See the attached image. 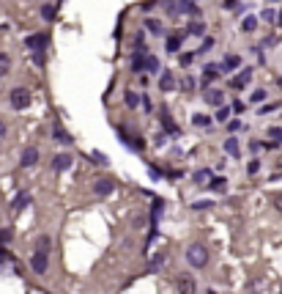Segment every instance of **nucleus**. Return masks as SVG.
<instances>
[{
  "mask_svg": "<svg viewBox=\"0 0 282 294\" xmlns=\"http://www.w3.org/2000/svg\"><path fill=\"white\" fill-rule=\"evenodd\" d=\"M186 261L195 267V270H203L208 264V250L203 245H189L186 247Z\"/></svg>",
  "mask_w": 282,
  "mask_h": 294,
  "instance_id": "obj_1",
  "label": "nucleus"
},
{
  "mask_svg": "<svg viewBox=\"0 0 282 294\" xmlns=\"http://www.w3.org/2000/svg\"><path fill=\"white\" fill-rule=\"evenodd\" d=\"M8 99H11V107H14V110H25V107H30V102H33L28 88H14Z\"/></svg>",
  "mask_w": 282,
  "mask_h": 294,
  "instance_id": "obj_2",
  "label": "nucleus"
},
{
  "mask_svg": "<svg viewBox=\"0 0 282 294\" xmlns=\"http://www.w3.org/2000/svg\"><path fill=\"white\" fill-rule=\"evenodd\" d=\"M175 289H178V294H197V280L184 272L175 278Z\"/></svg>",
  "mask_w": 282,
  "mask_h": 294,
  "instance_id": "obj_3",
  "label": "nucleus"
},
{
  "mask_svg": "<svg viewBox=\"0 0 282 294\" xmlns=\"http://www.w3.org/2000/svg\"><path fill=\"white\" fill-rule=\"evenodd\" d=\"M47 267H49L47 253L36 250V253H33V259H30V270H33V272H39V275H44V272H47Z\"/></svg>",
  "mask_w": 282,
  "mask_h": 294,
  "instance_id": "obj_4",
  "label": "nucleus"
},
{
  "mask_svg": "<svg viewBox=\"0 0 282 294\" xmlns=\"http://www.w3.org/2000/svg\"><path fill=\"white\" fill-rule=\"evenodd\" d=\"M36 162H39V148H36V146H28L25 151H22L20 165H22V168H33Z\"/></svg>",
  "mask_w": 282,
  "mask_h": 294,
  "instance_id": "obj_5",
  "label": "nucleus"
},
{
  "mask_svg": "<svg viewBox=\"0 0 282 294\" xmlns=\"http://www.w3.org/2000/svg\"><path fill=\"white\" fill-rule=\"evenodd\" d=\"M112 190H115V182H112V179H96V182H93V193H96V196H110Z\"/></svg>",
  "mask_w": 282,
  "mask_h": 294,
  "instance_id": "obj_6",
  "label": "nucleus"
},
{
  "mask_svg": "<svg viewBox=\"0 0 282 294\" xmlns=\"http://www.w3.org/2000/svg\"><path fill=\"white\" fill-rule=\"evenodd\" d=\"M249 80H252V69H241L239 74L233 77V88H236V91L247 88V85H249Z\"/></svg>",
  "mask_w": 282,
  "mask_h": 294,
  "instance_id": "obj_7",
  "label": "nucleus"
},
{
  "mask_svg": "<svg viewBox=\"0 0 282 294\" xmlns=\"http://www.w3.org/2000/svg\"><path fill=\"white\" fill-rule=\"evenodd\" d=\"M145 55H148V52H145V49H137V52H134V55H131V61H129V66H131V72H143V66H145Z\"/></svg>",
  "mask_w": 282,
  "mask_h": 294,
  "instance_id": "obj_8",
  "label": "nucleus"
},
{
  "mask_svg": "<svg viewBox=\"0 0 282 294\" xmlns=\"http://www.w3.org/2000/svg\"><path fill=\"white\" fill-rule=\"evenodd\" d=\"M203 99H206L208 105H214V107H222V102H225L222 91H217V88H208V91L203 94Z\"/></svg>",
  "mask_w": 282,
  "mask_h": 294,
  "instance_id": "obj_9",
  "label": "nucleus"
},
{
  "mask_svg": "<svg viewBox=\"0 0 282 294\" xmlns=\"http://www.w3.org/2000/svg\"><path fill=\"white\" fill-rule=\"evenodd\" d=\"M52 168H55L58 173H61V171H69L71 168V157L69 154H55L52 157Z\"/></svg>",
  "mask_w": 282,
  "mask_h": 294,
  "instance_id": "obj_10",
  "label": "nucleus"
},
{
  "mask_svg": "<svg viewBox=\"0 0 282 294\" xmlns=\"http://www.w3.org/2000/svg\"><path fill=\"white\" fill-rule=\"evenodd\" d=\"M222 74V66L219 63H208L206 69H203V83H211V80H217Z\"/></svg>",
  "mask_w": 282,
  "mask_h": 294,
  "instance_id": "obj_11",
  "label": "nucleus"
},
{
  "mask_svg": "<svg viewBox=\"0 0 282 294\" xmlns=\"http://www.w3.org/2000/svg\"><path fill=\"white\" fill-rule=\"evenodd\" d=\"M28 44L30 49H44L47 47V33H33V36H28Z\"/></svg>",
  "mask_w": 282,
  "mask_h": 294,
  "instance_id": "obj_12",
  "label": "nucleus"
},
{
  "mask_svg": "<svg viewBox=\"0 0 282 294\" xmlns=\"http://www.w3.org/2000/svg\"><path fill=\"white\" fill-rule=\"evenodd\" d=\"M219 66H222V74H225V72H233V69L241 66V58L239 55H225V61H222Z\"/></svg>",
  "mask_w": 282,
  "mask_h": 294,
  "instance_id": "obj_13",
  "label": "nucleus"
},
{
  "mask_svg": "<svg viewBox=\"0 0 282 294\" xmlns=\"http://www.w3.org/2000/svg\"><path fill=\"white\" fill-rule=\"evenodd\" d=\"M159 88H162V91H173V88H175V77H173L170 72H162V77H159Z\"/></svg>",
  "mask_w": 282,
  "mask_h": 294,
  "instance_id": "obj_14",
  "label": "nucleus"
},
{
  "mask_svg": "<svg viewBox=\"0 0 282 294\" xmlns=\"http://www.w3.org/2000/svg\"><path fill=\"white\" fill-rule=\"evenodd\" d=\"M159 116H162V124H165V132H173V135H178V124H175V121H173V116L167 110H162L159 113Z\"/></svg>",
  "mask_w": 282,
  "mask_h": 294,
  "instance_id": "obj_15",
  "label": "nucleus"
},
{
  "mask_svg": "<svg viewBox=\"0 0 282 294\" xmlns=\"http://www.w3.org/2000/svg\"><path fill=\"white\" fill-rule=\"evenodd\" d=\"M28 203H30V193H20V196L14 198V203H11V209H14V212H22Z\"/></svg>",
  "mask_w": 282,
  "mask_h": 294,
  "instance_id": "obj_16",
  "label": "nucleus"
},
{
  "mask_svg": "<svg viewBox=\"0 0 282 294\" xmlns=\"http://www.w3.org/2000/svg\"><path fill=\"white\" fill-rule=\"evenodd\" d=\"M186 33L189 36H197V39H203V36H206V25H203V22H189V28H186Z\"/></svg>",
  "mask_w": 282,
  "mask_h": 294,
  "instance_id": "obj_17",
  "label": "nucleus"
},
{
  "mask_svg": "<svg viewBox=\"0 0 282 294\" xmlns=\"http://www.w3.org/2000/svg\"><path fill=\"white\" fill-rule=\"evenodd\" d=\"M165 47H167V52H178V49H181V36H178V33H173V36H167V42H165Z\"/></svg>",
  "mask_w": 282,
  "mask_h": 294,
  "instance_id": "obj_18",
  "label": "nucleus"
},
{
  "mask_svg": "<svg viewBox=\"0 0 282 294\" xmlns=\"http://www.w3.org/2000/svg\"><path fill=\"white\" fill-rule=\"evenodd\" d=\"M52 138H55L58 143H71V140H74L69 132H66V129H63V126H55V129H52Z\"/></svg>",
  "mask_w": 282,
  "mask_h": 294,
  "instance_id": "obj_19",
  "label": "nucleus"
},
{
  "mask_svg": "<svg viewBox=\"0 0 282 294\" xmlns=\"http://www.w3.org/2000/svg\"><path fill=\"white\" fill-rule=\"evenodd\" d=\"M208 179H211V171H208V168L195 171V176H192V182H195V184H208Z\"/></svg>",
  "mask_w": 282,
  "mask_h": 294,
  "instance_id": "obj_20",
  "label": "nucleus"
},
{
  "mask_svg": "<svg viewBox=\"0 0 282 294\" xmlns=\"http://www.w3.org/2000/svg\"><path fill=\"white\" fill-rule=\"evenodd\" d=\"M208 187H211L214 193H227V179L217 176V179H211V182H208Z\"/></svg>",
  "mask_w": 282,
  "mask_h": 294,
  "instance_id": "obj_21",
  "label": "nucleus"
},
{
  "mask_svg": "<svg viewBox=\"0 0 282 294\" xmlns=\"http://www.w3.org/2000/svg\"><path fill=\"white\" fill-rule=\"evenodd\" d=\"M143 72H148V74L159 72V58H156V55H145V66H143Z\"/></svg>",
  "mask_w": 282,
  "mask_h": 294,
  "instance_id": "obj_22",
  "label": "nucleus"
},
{
  "mask_svg": "<svg viewBox=\"0 0 282 294\" xmlns=\"http://www.w3.org/2000/svg\"><path fill=\"white\" fill-rule=\"evenodd\" d=\"M225 151L230 157H239V151H241V148H239V138H227L225 140Z\"/></svg>",
  "mask_w": 282,
  "mask_h": 294,
  "instance_id": "obj_23",
  "label": "nucleus"
},
{
  "mask_svg": "<svg viewBox=\"0 0 282 294\" xmlns=\"http://www.w3.org/2000/svg\"><path fill=\"white\" fill-rule=\"evenodd\" d=\"M241 30H244V33H252V30H258V17H247V20L241 22Z\"/></svg>",
  "mask_w": 282,
  "mask_h": 294,
  "instance_id": "obj_24",
  "label": "nucleus"
},
{
  "mask_svg": "<svg viewBox=\"0 0 282 294\" xmlns=\"http://www.w3.org/2000/svg\"><path fill=\"white\" fill-rule=\"evenodd\" d=\"M181 11H184V14H189V17H200V8L195 6V3H189V0H184V3H181Z\"/></svg>",
  "mask_w": 282,
  "mask_h": 294,
  "instance_id": "obj_25",
  "label": "nucleus"
},
{
  "mask_svg": "<svg viewBox=\"0 0 282 294\" xmlns=\"http://www.w3.org/2000/svg\"><path fill=\"white\" fill-rule=\"evenodd\" d=\"M266 97H268V91L258 88V91H252V94H249V102H252V105H260V102H266Z\"/></svg>",
  "mask_w": 282,
  "mask_h": 294,
  "instance_id": "obj_26",
  "label": "nucleus"
},
{
  "mask_svg": "<svg viewBox=\"0 0 282 294\" xmlns=\"http://www.w3.org/2000/svg\"><path fill=\"white\" fill-rule=\"evenodd\" d=\"M42 17L47 22H52V20H55V6H52V3H44V6H42Z\"/></svg>",
  "mask_w": 282,
  "mask_h": 294,
  "instance_id": "obj_27",
  "label": "nucleus"
},
{
  "mask_svg": "<svg viewBox=\"0 0 282 294\" xmlns=\"http://www.w3.org/2000/svg\"><path fill=\"white\" fill-rule=\"evenodd\" d=\"M8 69H11V58H8L6 52H0V77L8 74Z\"/></svg>",
  "mask_w": 282,
  "mask_h": 294,
  "instance_id": "obj_28",
  "label": "nucleus"
},
{
  "mask_svg": "<svg viewBox=\"0 0 282 294\" xmlns=\"http://www.w3.org/2000/svg\"><path fill=\"white\" fill-rule=\"evenodd\" d=\"M145 28L151 30L153 36H159V33H162V22H159V20H153V17H151V20H145Z\"/></svg>",
  "mask_w": 282,
  "mask_h": 294,
  "instance_id": "obj_29",
  "label": "nucleus"
},
{
  "mask_svg": "<svg viewBox=\"0 0 282 294\" xmlns=\"http://www.w3.org/2000/svg\"><path fill=\"white\" fill-rule=\"evenodd\" d=\"M192 124H195V126H208V124H211V119H208L206 113H195V116H192Z\"/></svg>",
  "mask_w": 282,
  "mask_h": 294,
  "instance_id": "obj_30",
  "label": "nucleus"
},
{
  "mask_svg": "<svg viewBox=\"0 0 282 294\" xmlns=\"http://www.w3.org/2000/svg\"><path fill=\"white\" fill-rule=\"evenodd\" d=\"M195 85H197V83H195V77H192V74H186V77L181 80V91L189 94V91H195Z\"/></svg>",
  "mask_w": 282,
  "mask_h": 294,
  "instance_id": "obj_31",
  "label": "nucleus"
},
{
  "mask_svg": "<svg viewBox=\"0 0 282 294\" xmlns=\"http://www.w3.org/2000/svg\"><path fill=\"white\" fill-rule=\"evenodd\" d=\"M214 119L219 121V124H225V121H230V110H227V107H219V110H217V116H214Z\"/></svg>",
  "mask_w": 282,
  "mask_h": 294,
  "instance_id": "obj_32",
  "label": "nucleus"
},
{
  "mask_svg": "<svg viewBox=\"0 0 282 294\" xmlns=\"http://www.w3.org/2000/svg\"><path fill=\"white\" fill-rule=\"evenodd\" d=\"M126 105H129V107H137L140 105V97H137V94H134V91H126Z\"/></svg>",
  "mask_w": 282,
  "mask_h": 294,
  "instance_id": "obj_33",
  "label": "nucleus"
},
{
  "mask_svg": "<svg viewBox=\"0 0 282 294\" xmlns=\"http://www.w3.org/2000/svg\"><path fill=\"white\" fill-rule=\"evenodd\" d=\"M211 47H214V36H203V44H200L197 52H208Z\"/></svg>",
  "mask_w": 282,
  "mask_h": 294,
  "instance_id": "obj_34",
  "label": "nucleus"
},
{
  "mask_svg": "<svg viewBox=\"0 0 282 294\" xmlns=\"http://www.w3.org/2000/svg\"><path fill=\"white\" fill-rule=\"evenodd\" d=\"M260 20H266V22H277V11H274V8H263Z\"/></svg>",
  "mask_w": 282,
  "mask_h": 294,
  "instance_id": "obj_35",
  "label": "nucleus"
},
{
  "mask_svg": "<svg viewBox=\"0 0 282 294\" xmlns=\"http://www.w3.org/2000/svg\"><path fill=\"white\" fill-rule=\"evenodd\" d=\"M268 138L274 140V143H280V146H282V129H277V126H271V129H268Z\"/></svg>",
  "mask_w": 282,
  "mask_h": 294,
  "instance_id": "obj_36",
  "label": "nucleus"
},
{
  "mask_svg": "<svg viewBox=\"0 0 282 294\" xmlns=\"http://www.w3.org/2000/svg\"><path fill=\"white\" fill-rule=\"evenodd\" d=\"M36 247L42 253H49V237H39V242H36Z\"/></svg>",
  "mask_w": 282,
  "mask_h": 294,
  "instance_id": "obj_37",
  "label": "nucleus"
},
{
  "mask_svg": "<svg viewBox=\"0 0 282 294\" xmlns=\"http://www.w3.org/2000/svg\"><path fill=\"white\" fill-rule=\"evenodd\" d=\"M258 171H260V160H249V165H247V173H249V176H255Z\"/></svg>",
  "mask_w": 282,
  "mask_h": 294,
  "instance_id": "obj_38",
  "label": "nucleus"
},
{
  "mask_svg": "<svg viewBox=\"0 0 282 294\" xmlns=\"http://www.w3.org/2000/svg\"><path fill=\"white\" fill-rule=\"evenodd\" d=\"M178 61H181V66H189V63L195 61V52H184V55H181Z\"/></svg>",
  "mask_w": 282,
  "mask_h": 294,
  "instance_id": "obj_39",
  "label": "nucleus"
},
{
  "mask_svg": "<svg viewBox=\"0 0 282 294\" xmlns=\"http://www.w3.org/2000/svg\"><path fill=\"white\" fill-rule=\"evenodd\" d=\"M225 124H227V129H230V132H239L241 126H244V124H241L239 119H236V121H225Z\"/></svg>",
  "mask_w": 282,
  "mask_h": 294,
  "instance_id": "obj_40",
  "label": "nucleus"
},
{
  "mask_svg": "<svg viewBox=\"0 0 282 294\" xmlns=\"http://www.w3.org/2000/svg\"><path fill=\"white\" fill-rule=\"evenodd\" d=\"M208 206H214V203H211V201H195V203H192V209H197V212H200V209H208Z\"/></svg>",
  "mask_w": 282,
  "mask_h": 294,
  "instance_id": "obj_41",
  "label": "nucleus"
},
{
  "mask_svg": "<svg viewBox=\"0 0 282 294\" xmlns=\"http://www.w3.org/2000/svg\"><path fill=\"white\" fill-rule=\"evenodd\" d=\"M93 162H96V165H107L110 160H107L104 154H99V151H93Z\"/></svg>",
  "mask_w": 282,
  "mask_h": 294,
  "instance_id": "obj_42",
  "label": "nucleus"
},
{
  "mask_svg": "<svg viewBox=\"0 0 282 294\" xmlns=\"http://www.w3.org/2000/svg\"><path fill=\"white\" fill-rule=\"evenodd\" d=\"M140 102H143V107H145V113H151V110H153V102H151V99H148V94H145V97H143V99H140Z\"/></svg>",
  "mask_w": 282,
  "mask_h": 294,
  "instance_id": "obj_43",
  "label": "nucleus"
},
{
  "mask_svg": "<svg viewBox=\"0 0 282 294\" xmlns=\"http://www.w3.org/2000/svg\"><path fill=\"white\" fill-rule=\"evenodd\" d=\"M162 261H165V256H153V259H151V270H159Z\"/></svg>",
  "mask_w": 282,
  "mask_h": 294,
  "instance_id": "obj_44",
  "label": "nucleus"
},
{
  "mask_svg": "<svg viewBox=\"0 0 282 294\" xmlns=\"http://www.w3.org/2000/svg\"><path fill=\"white\" fill-rule=\"evenodd\" d=\"M233 113H244V102H233Z\"/></svg>",
  "mask_w": 282,
  "mask_h": 294,
  "instance_id": "obj_45",
  "label": "nucleus"
},
{
  "mask_svg": "<svg viewBox=\"0 0 282 294\" xmlns=\"http://www.w3.org/2000/svg\"><path fill=\"white\" fill-rule=\"evenodd\" d=\"M274 206L282 212V193H280V196H274Z\"/></svg>",
  "mask_w": 282,
  "mask_h": 294,
  "instance_id": "obj_46",
  "label": "nucleus"
},
{
  "mask_svg": "<svg viewBox=\"0 0 282 294\" xmlns=\"http://www.w3.org/2000/svg\"><path fill=\"white\" fill-rule=\"evenodd\" d=\"M11 239V231H0V242H8Z\"/></svg>",
  "mask_w": 282,
  "mask_h": 294,
  "instance_id": "obj_47",
  "label": "nucleus"
},
{
  "mask_svg": "<svg viewBox=\"0 0 282 294\" xmlns=\"http://www.w3.org/2000/svg\"><path fill=\"white\" fill-rule=\"evenodd\" d=\"M239 6V0H225V8H236Z\"/></svg>",
  "mask_w": 282,
  "mask_h": 294,
  "instance_id": "obj_48",
  "label": "nucleus"
},
{
  "mask_svg": "<svg viewBox=\"0 0 282 294\" xmlns=\"http://www.w3.org/2000/svg\"><path fill=\"white\" fill-rule=\"evenodd\" d=\"M0 138H6V121H0Z\"/></svg>",
  "mask_w": 282,
  "mask_h": 294,
  "instance_id": "obj_49",
  "label": "nucleus"
},
{
  "mask_svg": "<svg viewBox=\"0 0 282 294\" xmlns=\"http://www.w3.org/2000/svg\"><path fill=\"white\" fill-rule=\"evenodd\" d=\"M277 25H280V28H282V11H280V14H277Z\"/></svg>",
  "mask_w": 282,
  "mask_h": 294,
  "instance_id": "obj_50",
  "label": "nucleus"
},
{
  "mask_svg": "<svg viewBox=\"0 0 282 294\" xmlns=\"http://www.w3.org/2000/svg\"><path fill=\"white\" fill-rule=\"evenodd\" d=\"M277 173H280V176H282V165H280V168H277Z\"/></svg>",
  "mask_w": 282,
  "mask_h": 294,
  "instance_id": "obj_51",
  "label": "nucleus"
},
{
  "mask_svg": "<svg viewBox=\"0 0 282 294\" xmlns=\"http://www.w3.org/2000/svg\"><path fill=\"white\" fill-rule=\"evenodd\" d=\"M268 3H277V0H268Z\"/></svg>",
  "mask_w": 282,
  "mask_h": 294,
  "instance_id": "obj_52",
  "label": "nucleus"
}]
</instances>
